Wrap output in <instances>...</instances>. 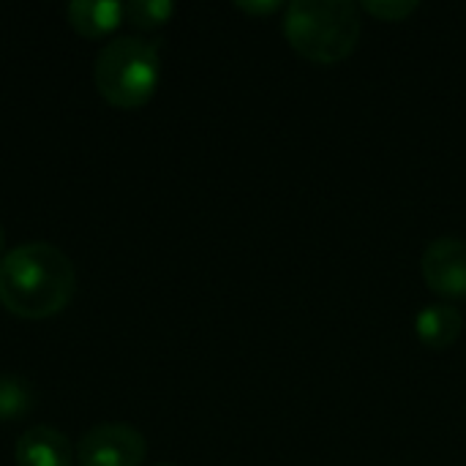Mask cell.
Listing matches in <instances>:
<instances>
[{"label": "cell", "instance_id": "7c38bea8", "mask_svg": "<svg viewBox=\"0 0 466 466\" xmlns=\"http://www.w3.org/2000/svg\"><path fill=\"white\" fill-rule=\"evenodd\" d=\"M238 8H243V11H248V14H273V11H279V8H287L284 3H279V0H265V3H238Z\"/></svg>", "mask_w": 466, "mask_h": 466}, {"label": "cell", "instance_id": "9c48e42d", "mask_svg": "<svg viewBox=\"0 0 466 466\" xmlns=\"http://www.w3.org/2000/svg\"><path fill=\"white\" fill-rule=\"evenodd\" d=\"M33 407H35L33 385L22 374H11V371L0 374V420L3 423L19 420L30 415Z\"/></svg>", "mask_w": 466, "mask_h": 466}, {"label": "cell", "instance_id": "30bf717a", "mask_svg": "<svg viewBox=\"0 0 466 466\" xmlns=\"http://www.w3.org/2000/svg\"><path fill=\"white\" fill-rule=\"evenodd\" d=\"M172 14H175L172 0H128L123 5V16L142 30L164 25Z\"/></svg>", "mask_w": 466, "mask_h": 466}, {"label": "cell", "instance_id": "ba28073f", "mask_svg": "<svg viewBox=\"0 0 466 466\" xmlns=\"http://www.w3.org/2000/svg\"><path fill=\"white\" fill-rule=\"evenodd\" d=\"M123 19V3L117 0H71L68 22L90 38H98L115 30Z\"/></svg>", "mask_w": 466, "mask_h": 466}, {"label": "cell", "instance_id": "52a82bcc", "mask_svg": "<svg viewBox=\"0 0 466 466\" xmlns=\"http://www.w3.org/2000/svg\"><path fill=\"white\" fill-rule=\"evenodd\" d=\"M461 311L451 303H429L415 317V333L429 350H451L461 336Z\"/></svg>", "mask_w": 466, "mask_h": 466}, {"label": "cell", "instance_id": "4fadbf2b", "mask_svg": "<svg viewBox=\"0 0 466 466\" xmlns=\"http://www.w3.org/2000/svg\"><path fill=\"white\" fill-rule=\"evenodd\" d=\"M3 243H5V232H3V224H0V251H3Z\"/></svg>", "mask_w": 466, "mask_h": 466}, {"label": "cell", "instance_id": "6da1fadb", "mask_svg": "<svg viewBox=\"0 0 466 466\" xmlns=\"http://www.w3.org/2000/svg\"><path fill=\"white\" fill-rule=\"evenodd\" d=\"M76 289L68 254L46 240L14 246L0 257V303L25 319L63 311Z\"/></svg>", "mask_w": 466, "mask_h": 466}, {"label": "cell", "instance_id": "8fae6325", "mask_svg": "<svg viewBox=\"0 0 466 466\" xmlns=\"http://www.w3.org/2000/svg\"><path fill=\"white\" fill-rule=\"evenodd\" d=\"M363 11H369L371 16L382 22H404L410 14L418 11V3L415 0H366Z\"/></svg>", "mask_w": 466, "mask_h": 466}, {"label": "cell", "instance_id": "277c9868", "mask_svg": "<svg viewBox=\"0 0 466 466\" xmlns=\"http://www.w3.org/2000/svg\"><path fill=\"white\" fill-rule=\"evenodd\" d=\"M147 442L142 431L128 423H98L76 442L79 466H139L145 461Z\"/></svg>", "mask_w": 466, "mask_h": 466}, {"label": "cell", "instance_id": "5bb4252c", "mask_svg": "<svg viewBox=\"0 0 466 466\" xmlns=\"http://www.w3.org/2000/svg\"><path fill=\"white\" fill-rule=\"evenodd\" d=\"M153 466H175V464H167V461H161V464H153Z\"/></svg>", "mask_w": 466, "mask_h": 466}, {"label": "cell", "instance_id": "7a4b0ae2", "mask_svg": "<svg viewBox=\"0 0 466 466\" xmlns=\"http://www.w3.org/2000/svg\"><path fill=\"white\" fill-rule=\"evenodd\" d=\"M284 35L311 63H341L360 41L358 5L350 0H292L284 8Z\"/></svg>", "mask_w": 466, "mask_h": 466}, {"label": "cell", "instance_id": "3957f363", "mask_svg": "<svg viewBox=\"0 0 466 466\" xmlns=\"http://www.w3.org/2000/svg\"><path fill=\"white\" fill-rule=\"evenodd\" d=\"M161 55L158 44L142 35H117L106 41L93 63L98 93L123 109L142 106L158 87Z\"/></svg>", "mask_w": 466, "mask_h": 466}, {"label": "cell", "instance_id": "8992f818", "mask_svg": "<svg viewBox=\"0 0 466 466\" xmlns=\"http://www.w3.org/2000/svg\"><path fill=\"white\" fill-rule=\"evenodd\" d=\"M16 466H74V451L63 431L52 426L27 429L14 448Z\"/></svg>", "mask_w": 466, "mask_h": 466}, {"label": "cell", "instance_id": "5b68a950", "mask_svg": "<svg viewBox=\"0 0 466 466\" xmlns=\"http://www.w3.org/2000/svg\"><path fill=\"white\" fill-rule=\"evenodd\" d=\"M420 273L431 292L442 298H466V240L437 238L426 246Z\"/></svg>", "mask_w": 466, "mask_h": 466}]
</instances>
